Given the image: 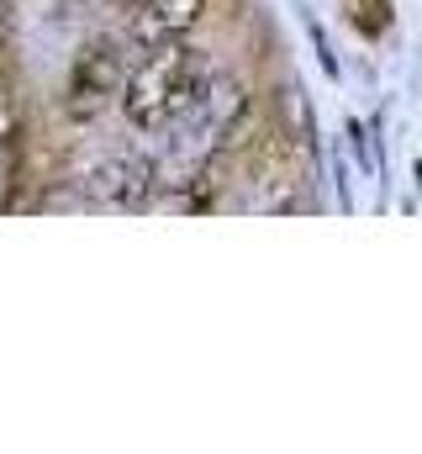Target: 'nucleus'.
<instances>
[{"label":"nucleus","mask_w":422,"mask_h":454,"mask_svg":"<svg viewBox=\"0 0 422 454\" xmlns=\"http://www.w3.org/2000/svg\"><path fill=\"white\" fill-rule=\"evenodd\" d=\"M148 185H153V169H148L143 159H127V153L106 159L101 169L90 175V191H96L101 201H111V207H143Z\"/></svg>","instance_id":"20e7f679"},{"label":"nucleus","mask_w":422,"mask_h":454,"mask_svg":"<svg viewBox=\"0 0 422 454\" xmlns=\"http://www.w3.org/2000/svg\"><path fill=\"white\" fill-rule=\"evenodd\" d=\"M121 80H127V64H121V48L111 37H96L74 53L69 64V85H64V112L74 121H90L111 106V96H121Z\"/></svg>","instance_id":"f03ea898"},{"label":"nucleus","mask_w":422,"mask_h":454,"mask_svg":"<svg viewBox=\"0 0 422 454\" xmlns=\"http://www.w3.org/2000/svg\"><path fill=\"white\" fill-rule=\"evenodd\" d=\"M196 96H201V48H191L180 37V43L148 48V59L121 80V116L132 127L153 132V127L175 121Z\"/></svg>","instance_id":"f257e3e1"},{"label":"nucleus","mask_w":422,"mask_h":454,"mask_svg":"<svg viewBox=\"0 0 422 454\" xmlns=\"http://www.w3.org/2000/svg\"><path fill=\"white\" fill-rule=\"evenodd\" d=\"M0 11H5V0H0Z\"/></svg>","instance_id":"423d86ee"},{"label":"nucleus","mask_w":422,"mask_h":454,"mask_svg":"<svg viewBox=\"0 0 422 454\" xmlns=\"http://www.w3.org/2000/svg\"><path fill=\"white\" fill-rule=\"evenodd\" d=\"M201 16H207V0H132L127 37L148 53V48H164V43H180L185 32H196Z\"/></svg>","instance_id":"7ed1b4c3"},{"label":"nucleus","mask_w":422,"mask_h":454,"mask_svg":"<svg viewBox=\"0 0 422 454\" xmlns=\"http://www.w3.org/2000/svg\"><path fill=\"white\" fill-rule=\"evenodd\" d=\"M111 5H132V0H111Z\"/></svg>","instance_id":"39448f33"}]
</instances>
